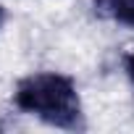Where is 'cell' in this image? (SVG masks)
Wrapping results in <instances>:
<instances>
[{"mask_svg":"<svg viewBox=\"0 0 134 134\" xmlns=\"http://www.w3.org/2000/svg\"><path fill=\"white\" fill-rule=\"evenodd\" d=\"M92 5L103 19L134 29V0H92Z\"/></svg>","mask_w":134,"mask_h":134,"instance_id":"2","label":"cell"},{"mask_svg":"<svg viewBox=\"0 0 134 134\" xmlns=\"http://www.w3.org/2000/svg\"><path fill=\"white\" fill-rule=\"evenodd\" d=\"M16 108L37 116L53 126H76L82 118V103L76 84L55 71H42L24 76L13 92Z\"/></svg>","mask_w":134,"mask_h":134,"instance_id":"1","label":"cell"},{"mask_svg":"<svg viewBox=\"0 0 134 134\" xmlns=\"http://www.w3.org/2000/svg\"><path fill=\"white\" fill-rule=\"evenodd\" d=\"M126 74H129V79L134 82V50L126 55Z\"/></svg>","mask_w":134,"mask_h":134,"instance_id":"3","label":"cell"},{"mask_svg":"<svg viewBox=\"0 0 134 134\" xmlns=\"http://www.w3.org/2000/svg\"><path fill=\"white\" fill-rule=\"evenodd\" d=\"M3 19H5V11H3V5H0V24H3Z\"/></svg>","mask_w":134,"mask_h":134,"instance_id":"4","label":"cell"}]
</instances>
